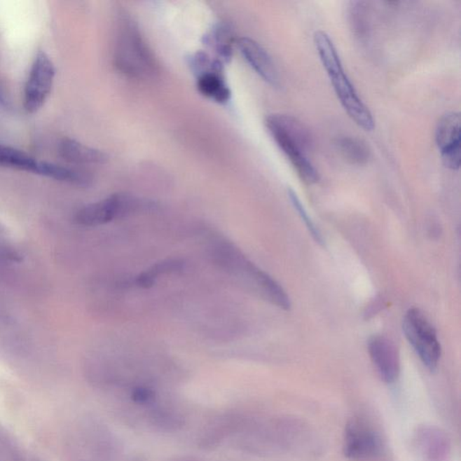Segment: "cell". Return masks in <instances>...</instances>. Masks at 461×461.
I'll use <instances>...</instances> for the list:
<instances>
[{
  "instance_id": "1",
  "label": "cell",
  "mask_w": 461,
  "mask_h": 461,
  "mask_svg": "<svg viewBox=\"0 0 461 461\" xmlns=\"http://www.w3.org/2000/svg\"><path fill=\"white\" fill-rule=\"evenodd\" d=\"M266 126L299 178L308 185L317 183L319 173L308 157L312 144L308 128L294 116L282 113L268 116Z\"/></svg>"
},
{
  "instance_id": "2",
  "label": "cell",
  "mask_w": 461,
  "mask_h": 461,
  "mask_svg": "<svg viewBox=\"0 0 461 461\" xmlns=\"http://www.w3.org/2000/svg\"><path fill=\"white\" fill-rule=\"evenodd\" d=\"M314 40L321 62L329 76L334 91L344 110L359 128L365 131L373 130V116L368 106L359 99L355 86L344 71L333 41L324 31L315 32Z\"/></svg>"
},
{
  "instance_id": "3",
  "label": "cell",
  "mask_w": 461,
  "mask_h": 461,
  "mask_svg": "<svg viewBox=\"0 0 461 461\" xmlns=\"http://www.w3.org/2000/svg\"><path fill=\"white\" fill-rule=\"evenodd\" d=\"M213 252V257L221 267L228 273L242 277L262 298L284 310H289L291 303L283 287L270 275L255 266L239 249L220 241L214 246Z\"/></svg>"
},
{
  "instance_id": "4",
  "label": "cell",
  "mask_w": 461,
  "mask_h": 461,
  "mask_svg": "<svg viewBox=\"0 0 461 461\" xmlns=\"http://www.w3.org/2000/svg\"><path fill=\"white\" fill-rule=\"evenodd\" d=\"M115 63L123 74L135 78L156 74V58L129 15H119L116 33Z\"/></svg>"
},
{
  "instance_id": "5",
  "label": "cell",
  "mask_w": 461,
  "mask_h": 461,
  "mask_svg": "<svg viewBox=\"0 0 461 461\" xmlns=\"http://www.w3.org/2000/svg\"><path fill=\"white\" fill-rule=\"evenodd\" d=\"M403 330L422 363L434 371L440 361L441 348L436 331L424 312L418 308L409 309L404 317Z\"/></svg>"
},
{
  "instance_id": "6",
  "label": "cell",
  "mask_w": 461,
  "mask_h": 461,
  "mask_svg": "<svg viewBox=\"0 0 461 461\" xmlns=\"http://www.w3.org/2000/svg\"><path fill=\"white\" fill-rule=\"evenodd\" d=\"M147 205L129 194L118 193L105 200L88 205L78 210L76 222L84 226H99L113 220L124 219Z\"/></svg>"
},
{
  "instance_id": "7",
  "label": "cell",
  "mask_w": 461,
  "mask_h": 461,
  "mask_svg": "<svg viewBox=\"0 0 461 461\" xmlns=\"http://www.w3.org/2000/svg\"><path fill=\"white\" fill-rule=\"evenodd\" d=\"M55 77L52 60L46 53H38L25 86L24 106L27 113H36L43 106L52 90Z\"/></svg>"
},
{
  "instance_id": "8",
  "label": "cell",
  "mask_w": 461,
  "mask_h": 461,
  "mask_svg": "<svg viewBox=\"0 0 461 461\" xmlns=\"http://www.w3.org/2000/svg\"><path fill=\"white\" fill-rule=\"evenodd\" d=\"M381 441L367 422L350 419L343 434V450L347 459L355 461L373 459L380 454Z\"/></svg>"
},
{
  "instance_id": "9",
  "label": "cell",
  "mask_w": 461,
  "mask_h": 461,
  "mask_svg": "<svg viewBox=\"0 0 461 461\" xmlns=\"http://www.w3.org/2000/svg\"><path fill=\"white\" fill-rule=\"evenodd\" d=\"M461 118L459 112H448L439 120L435 142L447 168L457 170L461 160Z\"/></svg>"
},
{
  "instance_id": "10",
  "label": "cell",
  "mask_w": 461,
  "mask_h": 461,
  "mask_svg": "<svg viewBox=\"0 0 461 461\" xmlns=\"http://www.w3.org/2000/svg\"><path fill=\"white\" fill-rule=\"evenodd\" d=\"M369 353L381 380L387 384L394 383L400 374L399 353L394 344L385 336L372 337Z\"/></svg>"
},
{
  "instance_id": "11",
  "label": "cell",
  "mask_w": 461,
  "mask_h": 461,
  "mask_svg": "<svg viewBox=\"0 0 461 461\" xmlns=\"http://www.w3.org/2000/svg\"><path fill=\"white\" fill-rule=\"evenodd\" d=\"M237 44L245 61L254 69L256 74L271 86H279V72L267 50L260 43L248 37L241 38Z\"/></svg>"
},
{
  "instance_id": "12",
  "label": "cell",
  "mask_w": 461,
  "mask_h": 461,
  "mask_svg": "<svg viewBox=\"0 0 461 461\" xmlns=\"http://www.w3.org/2000/svg\"><path fill=\"white\" fill-rule=\"evenodd\" d=\"M221 62L216 61L212 67L198 74L197 86L203 96L222 104L230 99V91L221 74Z\"/></svg>"
},
{
  "instance_id": "13",
  "label": "cell",
  "mask_w": 461,
  "mask_h": 461,
  "mask_svg": "<svg viewBox=\"0 0 461 461\" xmlns=\"http://www.w3.org/2000/svg\"><path fill=\"white\" fill-rule=\"evenodd\" d=\"M59 153L67 162L75 164H104L109 160L102 151L69 138L60 143Z\"/></svg>"
},
{
  "instance_id": "14",
  "label": "cell",
  "mask_w": 461,
  "mask_h": 461,
  "mask_svg": "<svg viewBox=\"0 0 461 461\" xmlns=\"http://www.w3.org/2000/svg\"><path fill=\"white\" fill-rule=\"evenodd\" d=\"M40 163L24 151L0 144V166L37 174Z\"/></svg>"
},
{
  "instance_id": "15",
  "label": "cell",
  "mask_w": 461,
  "mask_h": 461,
  "mask_svg": "<svg viewBox=\"0 0 461 461\" xmlns=\"http://www.w3.org/2000/svg\"><path fill=\"white\" fill-rule=\"evenodd\" d=\"M336 146L347 162L353 165H365L371 158V151L361 139L342 137L336 139Z\"/></svg>"
},
{
  "instance_id": "16",
  "label": "cell",
  "mask_w": 461,
  "mask_h": 461,
  "mask_svg": "<svg viewBox=\"0 0 461 461\" xmlns=\"http://www.w3.org/2000/svg\"><path fill=\"white\" fill-rule=\"evenodd\" d=\"M183 268V262L179 260H167L153 265L149 270L138 275L135 282L142 289H150L162 275L179 273Z\"/></svg>"
},
{
  "instance_id": "17",
  "label": "cell",
  "mask_w": 461,
  "mask_h": 461,
  "mask_svg": "<svg viewBox=\"0 0 461 461\" xmlns=\"http://www.w3.org/2000/svg\"><path fill=\"white\" fill-rule=\"evenodd\" d=\"M232 34L223 25L217 27L208 36V42L212 44L223 61H228L232 56Z\"/></svg>"
},
{
  "instance_id": "18",
  "label": "cell",
  "mask_w": 461,
  "mask_h": 461,
  "mask_svg": "<svg viewBox=\"0 0 461 461\" xmlns=\"http://www.w3.org/2000/svg\"><path fill=\"white\" fill-rule=\"evenodd\" d=\"M289 195L290 200H291L294 207L298 211L299 216H301L303 221H304L306 227H308L309 232H310L312 238L319 243V245H324L323 237H322L321 233L319 232L317 227H315V223H312L311 219H309L308 213L305 209V207H303L301 201L299 200L298 195L289 189Z\"/></svg>"
},
{
  "instance_id": "19",
  "label": "cell",
  "mask_w": 461,
  "mask_h": 461,
  "mask_svg": "<svg viewBox=\"0 0 461 461\" xmlns=\"http://www.w3.org/2000/svg\"><path fill=\"white\" fill-rule=\"evenodd\" d=\"M350 9V23L355 33L359 36H364L367 31V18H366V8L364 3L355 2L352 3Z\"/></svg>"
},
{
  "instance_id": "20",
  "label": "cell",
  "mask_w": 461,
  "mask_h": 461,
  "mask_svg": "<svg viewBox=\"0 0 461 461\" xmlns=\"http://www.w3.org/2000/svg\"><path fill=\"white\" fill-rule=\"evenodd\" d=\"M154 397H156V393L153 392V390L143 387L135 388L131 394L132 400L137 404L150 402L154 399Z\"/></svg>"
},
{
  "instance_id": "21",
  "label": "cell",
  "mask_w": 461,
  "mask_h": 461,
  "mask_svg": "<svg viewBox=\"0 0 461 461\" xmlns=\"http://www.w3.org/2000/svg\"><path fill=\"white\" fill-rule=\"evenodd\" d=\"M6 104H8V101H6L5 94L3 92L1 86H0V105L6 106Z\"/></svg>"
}]
</instances>
